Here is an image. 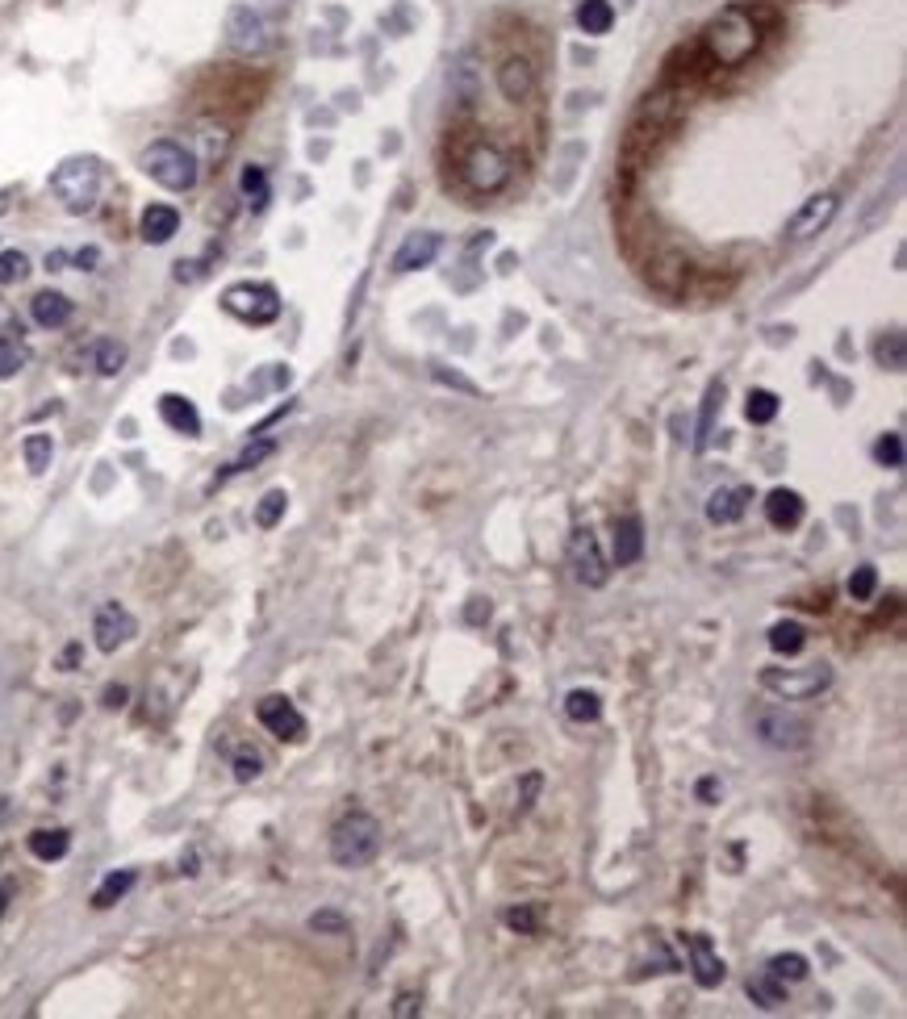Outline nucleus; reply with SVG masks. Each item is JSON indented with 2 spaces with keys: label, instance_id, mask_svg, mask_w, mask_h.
I'll return each instance as SVG.
<instances>
[{
  "label": "nucleus",
  "instance_id": "1",
  "mask_svg": "<svg viewBox=\"0 0 907 1019\" xmlns=\"http://www.w3.org/2000/svg\"><path fill=\"white\" fill-rule=\"evenodd\" d=\"M703 46H707V55H711L719 67H740V63L761 46V26H757V17H753L749 9L732 5V9H724V13H719L711 26H707Z\"/></svg>",
  "mask_w": 907,
  "mask_h": 1019
},
{
  "label": "nucleus",
  "instance_id": "2",
  "mask_svg": "<svg viewBox=\"0 0 907 1019\" xmlns=\"http://www.w3.org/2000/svg\"><path fill=\"white\" fill-rule=\"evenodd\" d=\"M381 852V823L368 811H347L331 827V861L339 869H364Z\"/></svg>",
  "mask_w": 907,
  "mask_h": 1019
},
{
  "label": "nucleus",
  "instance_id": "3",
  "mask_svg": "<svg viewBox=\"0 0 907 1019\" xmlns=\"http://www.w3.org/2000/svg\"><path fill=\"white\" fill-rule=\"evenodd\" d=\"M101 184H105L101 163L92 159V155H72V159H63L59 168L51 172V193L59 197V205L67 213H76V218H80V213L97 209Z\"/></svg>",
  "mask_w": 907,
  "mask_h": 1019
},
{
  "label": "nucleus",
  "instance_id": "4",
  "mask_svg": "<svg viewBox=\"0 0 907 1019\" xmlns=\"http://www.w3.org/2000/svg\"><path fill=\"white\" fill-rule=\"evenodd\" d=\"M138 168H143L159 188H168V193H189V188L197 184V176H201L197 155L176 138H155L151 147L138 155Z\"/></svg>",
  "mask_w": 907,
  "mask_h": 1019
},
{
  "label": "nucleus",
  "instance_id": "5",
  "mask_svg": "<svg viewBox=\"0 0 907 1019\" xmlns=\"http://www.w3.org/2000/svg\"><path fill=\"white\" fill-rule=\"evenodd\" d=\"M460 172H464V184L473 188V193L490 197V193H502L510 184V155L498 147V142H473L469 155L460 159Z\"/></svg>",
  "mask_w": 907,
  "mask_h": 1019
},
{
  "label": "nucleus",
  "instance_id": "6",
  "mask_svg": "<svg viewBox=\"0 0 907 1019\" xmlns=\"http://www.w3.org/2000/svg\"><path fill=\"white\" fill-rule=\"evenodd\" d=\"M222 310L230 318H239L247 326H268L281 318V297H276L272 284H260V280H243V284H230L222 293Z\"/></svg>",
  "mask_w": 907,
  "mask_h": 1019
},
{
  "label": "nucleus",
  "instance_id": "7",
  "mask_svg": "<svg viewBox=\"0 0 907 1019\" xmlns=\"http://www.w3.org/2000/svg\"><path fill=\"white\" fill-rule=\"evenodd\" d=\"M753 731L765 748H778V752H799L811 740V723L786 706H761L753 715Z\"/></svg>",
  "mask_w": 907,
  "mask_h": 1019
},
{
  "label": "nucleus",
  "instance_id": "8",
  "mask_svg": "<svg viewBox=\"0 0 907 1019\" xmlns=\"http://www.w3.org/2000/svg\"><path fill=\"white\" fill-rule=\"evenodd\" d=\"M761 690H770L782 702H803L816 698L832 685V669L828 665H807V669H761Z\"/></svg>",
  "mask_w": 907,
  "mask_h": 1019
},
{
  "label": "nucleus",
  "instance_id": "9",
  "mask_svg": "<svg viewBox=\"0 0 907 1019\" xmlns=\"http://www.w3.org/2000/svg\"><path fill=\"white\" fill-rule=\"evenodd\" d=\"M569 568L586 589H602L611 581V564H607V556H602L598 535L590 527H577L569 535Z\"/></svg>",
  "mask_w": 907,
  "mask_h": 1019
},
{
  "label": "nucleus",
  "instance_id": "10",
  "mask_svg": "<svg viewBox=\"0 0 907 1019\" xmlns=\"http://www.w3.org/2000/svg\"><path fill=\"white\" fill-rule=\"evenodd\" d=\"M222 34H226V46H230V51L243 55V59L268 51V26H264V17L255 13L251 5H230V9H226Z\"/></svg>",
  "mask_w": 907,
  "mask_h": 1019
},
{
  "label": "nucleus",
  "instance_id": "11",
  "mask_svg": "<svg viewBox=\"0 0 907 1019\" xmlns=\"http://www.w3.org/2000/svg\"><path fill=\"white\" fill-rule=\"evenodd\" d=\"M836 213H841V197H836V193H816V197H807L795 213H790V222H786V239H790V243H811L816 234H824V230L832 226Z\"/></svg>",
  "mask_w": 907,
  "mask_h": 1019
},
{
  "label": "nucleus",
  "instance_id": "12",
  "mask_svg": "<svg viewBox=\"0 0 907 1019\" xmlns=\"http://www.w3.org/2000/svg\"><path fill=\"white\" fill-rule=\"evenodd\" d=\"M255 719H260L264 731H272V736L285 740V744L306 740V715H301L285 694H268L260 706H255Z\"/></svg>",
  "mask_w": 907,
  "mask_h": 1019
},
{
  "label": "nucleus",
  "instance_id": "13",
  "mask_svg": "<svg viewBox=\"0 0 907 1019\" xmlns=\"http://www.w3.org/2000/svg\"><path fill=\"white\" fill-rule=\"evenodd\" d=\"M138 635V619L122 606V602H105L97 614H92V639H97L101 652H118L122 644Z\"/></svg>",
  "mask_w": 907,
  "mask_h": 1019
},
{
  "label": "nucleus",
  "instance_id": "14",
  "mask_svg": "<svg viewBox=\"0 0 907 1019\" xmlns=\"http://www.w3.org/2000/svg\"><path fill=\"white\" fill-rule=\"evenodd\" d=\"M439 247H444V239H439L435 230H414V234H406V239L398 243V251H393V272L431 268L435 255H439Z\"/></svg>",
  "mask_w": 907,
  "mask_h": 1019
},
{
  "label": "nucleus",
  "instance_id": "15",
  "mask_svg": "<svg viewBox=\"0 0 907 1019\" xmlns=\"http://www.w3.org/2000/svg\"><path fill=\"white\" fill-rule=\"evenodd\" d=\"M686 949H690V969H694V982H699L703 990H715L719 982L728 978V965H724V957L715 953L711 936H703V932L686 936Z\"/></svg>",
  "mask_w": 907,
  "mask_h": 1019
},
{
  "label": "nucleus",
  "instance_id": "16",
  "mask_svg": "<svg viewBox=\"0 0 907 1019\" xmlns=\"http://www.w3.org/2000/svg\"><path fill=\"white\" fill-rule=\"evenodd\" d=\"M753 502V489L749 485H719L711 497H707V518L715 527H728V523H740L744 510Z\"/></svg>",
  "mask_w": 907,
  "mask_h": 1019
},
{
  "label": "nucleus",
  "instance_id": "17",
  "mask_svg": "<svg viewBox=\"0 0 907 1019\" xmlns=\"http://www.w3.org/2000/svg\"><path fill=\"white\" fill-rule=\"evenodd\" d=\"M498 92L506 101H527L531 92H536V67H531V59H523V55H510V59H502V67H498Z\"/></svg>",
  "mask_w": 907,
  "mask_h": 1019
},
{
  "label": "nucleus",
  "instance_id": "18",
  "mask_svg": "<svg viewBox=\"0 0 907 1019\" xmlns=\"http://www.w3.org/2000/svg\"><path fill=\"white\" fill-rule=\"evenodd\" d=\"M138 230H143V243H151V247L172 243V239H176V230H180V213H176V205H147V209H143V222H138Z\"/></svg>",
  "mask_w": 907,
  "mask_h": 1019
},
{
  "label": "nucleus",
  "instance_id": "19",
  "mask_svg": "<svg viewBox=\"0 0 907 1019\" xmlns=\"http://www.w3.org/2000/svg\"><path fill=\"white\" fill-rule=\"evenodd\" d=\"M159 418H164L176 435H201V414H197V406L189 397H180V393H164L159 397Z\"/></svg>",
  "mask_w": 907,
  "mask_h": 1019
},
{
  "label": "nucleus",
  "instance_id": "20",
  "mask_svg": "<svg viewBox=\"0 0 907 1019\" xmlns=\"http://www.w3.org/2000/svg\"><path fill=\"white\" fill-rule=\"evenodd\" d=\"M644 556V523L640 514H623L615 523V564L627 568Z\"/></svg>",
  "mask_w": 907,
  "mask_h": 1019
},
{
  "label": "nucleus",
  "instance_id": "21",
  "mask_svg": "<svg viewBox=\"0 0 907 1019\" xmlns=\"http://www.w3.org/2000/svg\"><path fill=\"white\" fill-rule=\"evenodd\" d=\"M803 497L795 493V489H774L770 497H765V518H770V527H778V531H790V527H799L803 523Z\"/></svg>",
  "mask_w": 907,
  "mask_h": 1019
},
{
  "label": "nucleus",
  "instance_id": "22",
  "mask_svg": "<svg viewBox=\"0 0 907 1019\" xmlns=\"http://www.w3.org/2000/svg\"><path fill=\"white\" fill-rule=\"evenodd\" d=\"M30 318H34L42 330H59V326H67V318H72V297H63V293H55V289H42V293L30 301Z\"/></svg>",
  "mask_w": 907,
  "mask_h": 1019
},
{
  "label": "nucleus",
  "instance_id": "23",
  "mask_svg": "<svg viewBox=\"0 0 907 1019\" xmlns=\"http://www.w3.org/2000/svg\"><path fill=\"white\" fill-rule=\"evenodd\" d=\"M577 26H581V34H590V38L611 34L615 5H611V0H581V5H577Z\"/></svg>",
  "mask_w": 907,
  "mask_h": 1019
},
{
  "label": "nucleus",
  "instance_id": "24",
  "mask_svg": "<svg viewBox=\"0 0 907 1019\" xmlns=\"http://www.w3.org/2000/svg\"><path fill=\"white\" fill-rule=\"evenodd\" d=\"M134 882H138V873H134V869H113L109 878H105L97 890H92V907H97V911H109V907H118L122 898L134 890Z\"/></svg>",
  "mask_w": 907,
  "mask_h": 1019
},
{
  "label": "nucleus",
  "instance_id": "25",
  "mask_svg": "<svg viewBox=\"0 0 907 1019\" xmlns=\"http://www.w3.org/2000/svg\"><path fill=\"white\" fill-rule=\"evenodd\" d=\"M67 848H72V832H63V827H38V832L30 836V852L38 861H63L67 857Z\"/></svg>",
  "mask_w": 907,
  "mask_h": 1019
},
{
  "label": "nucleus",
  "instance_id": "26",
  "mask_svg": "<svg viewBox=\"0 0 907 1019\" xmlns=\"http://www.w3.org/2000/svg\"><path fill=\"white\" fill-rule=\"evenodd\" d=\"M719 401H724V381H711L703 393V410H699V426H694V452H707V443L715 435V414Z\"/></svg>",
  "mask_w": 907,
  "mask_h": 1019
},
{
  "label": "nucleus",
  "instance_id": "27",
  "mask_svg": "<svg viewBox=\"0 0 907 1019\" xmlns=\"http://www.w3.org/2000/svg\"><path fill=\"white\" fill-rule=\"evenodd\" d=\"M874 360H878V368H887V372H903L907 368V339H903V330H887V335L874 343Z\"/></svg>",
  "mask_w": 907,
  "mask_h": 1019
},
{
  "label": "nucleus",
  "instance_id": "28",
  "mask_svg": "<svg viewBox=\"0 0 907 1019\" xmlns=\"http://www.w3.org/2000/svg\"><path fill=\"white\" fill-rule=\"evenodd\" d=\"M770 648H774L778 656H799V652L807 648V631H803V623H795V619L774 623V627H770Z\"/></svg>",
  "mask_w": 907,
  "mask_h": 1019
},
{
  "label": "nucleus",
  "instance_id": "29",
  "mask_svg": "<svg viewBox=\"0 0 907 1019\" xmlns=\"http://www.w3.org/2000/svg\"><path fill=\"white\" fill-rule=\"evenodd\" d=\"M749 999H753L757 1007H765V1011H774V1007H782V1003H786V982H782V978H774L770 969H765V974L749 978Z\"/></svg>",
  "mask_w": 907,
  "mask_h": 1019
},
{
  "label": "nucleus",
  "instance_id": "30",
  "mask_svg": "<svg viewBox=\"0 0 907 1019\" xmlns=\"http://www.w3.org/2000/svg\"><path fill=\"white\" fill-rule=\"evenodd\" d=\"M778 410H782V401L770 389H749V397H744V418L753 426H770L778 418Z\"/></svg>",
  "mask_w": 907,
  "mask_h": 1019
},
{
  "label": "nucleus",
  "instance_id": "31",
  "mask_svg": "<svg viewBox=\"0 0 907 1019\" xmlns=\"http://www.w3.org/2000/svg\"><path fill=\"white\" fill-rule=\"evenodd\" d=\"M565 715L573 723H598L602 719V698L594 690H569L565 694Z\"/></svg>",
  "mask_w": 907,
  "mask_h": 1019
},
{
  "label": "nucleus",
  "instance_id": "32",
  "mask_svg": "<svg viewBox=\"0 0 907 1019\" xmlns=\"http://www.w3.org/2000/svg\"><path fill=\"white\" fill-rule=\"evenodd\" d=\"M21 456H26L30 472H46V468H51V460H55V439L46 435V431L26 435V443H21Z\"/></svg>",
  "mask_w": 907,
  "mask_h": 1019
},
{
  "label": "nucleus",
  "instance_id": "33",
  "mask_svg": "<svg viewBox=\"0 0 907 1019\" xmlns=\"http://www.w3.org/2000/svg\"><path fill=\"white\" fill-rule=\"evenodd\" d=\"M285 510H289V493H285V489H268V493L260 497V506H255V527L272 531V527L285 518Z\"/></svg>",
  "mask_w": 907,
  "mask_h": 1019
},
{
  "label": "nucleus",
  "instance_id": "34",
  "mask_svg": "<svg viewBox=\"0 0 907 1019\" xmlns=\"http://www.w3.org/2000/svg\"><path fill=\"white\" fill-rule=\"evenodd\" d=\"M92 368H97L101 376H118L126 368V347L118 339H101L97 347H92Z\"/></svg>",
  "mask_w": 907,
  "mask_h": 1019
},
{
  "label": "nucleus",
  "instance_id": "35",
  "mask_svg": "<svg viewBox=\"0 0 907 1019\" xmlns=\"http://www.w3.org/2000/svg\"><path fill=\"white\" fill-rule=\"evenodd\" d=\"M26 360H30L26 343L13 339V335H0V381H13V376L26 368Z\"/></svg>",
  "mask_w": 907,
  "mask_h": 1019
},
{
  "label": "nucleus",
  "instance_id": "36",
  "mask_svg": "<svg viewBox=\"0 0 907 1019\" xmlns=\"http://www.w3.org/2000/svg\"><path fill=\"white\" fill-rule=\"evenodd\" d=\"M452 92L460 97V105H477V67H473V55H460V63L452 67Z\"/></svg>",
  "mask_w": 907,
  "mask_h": 1019
},
{
  "label": "nucleus",
  "instance_id": "37",
  "mask_svg": "<svg viewBox=\"0 0 907 1019\" xmlns=\"http://www.w3.org/2000/svg\"><path fill=\"white\" fill-rule=\"evenodd\" d=\"M239 188H243V197H247L251 209H264L268 197H272V193H268V176H264V168H255V163H251V168H243Z\"/></svg>",
  "mask_w": 907,
  "mask_h": 1019
},
{
  "label": "nucleus",
  "instance_id": "38",
  "mask_svg": "<svg viewBox=\"0 0 907 1019\" xmlns=\"http://www.w3.org/2000/svg\"><path fill=\"white\" fill-rule=\"evenodd\" d=\"M770 974L782 978L786 986H790V982H803V978H807V957H803V953H778V957L770 961Z\"/></svg>",
  "mask_w": 907,
  "mask_h": 1019
},
{
  "label": "nucleus",
  "instance_id": "39",
  "mask_svg": "<svg viewBox=\"0 0 907 1019\" xmlns=\"http://www.w3.org/2000/svg\"><path fill=\"white\" fill-rule=\"evenodd\" d=\"M874 460L882 468H903V435L899 431H887L878 443H874Z\"/></svg>",
  "mask_w": 907,
  "mask_h": 1019
},
{
  "label": "nucleus",
  "instance_id": "40",
  "mask_svg": "<svg viewBox=\"0 0 907 1019\" xmlns=\"http://www.w3.org/2000/svg\"><path fill=\"white\" fill-rule=\"evenodd\" d=\"M845 589H849V598H853V602H870V598H874V589H878V573H874L870 564L853 568V577H849V585H845Z\"/></svg>",
  "mask_w": 907,
  "mask_h": 1019
},
{
  "label": "nucleus",
  "instance_id": "41",
  "mask_svg": "<svg viewBox=\"0 0 907 1019\" xmlns=\"http://www.w3.org/2000/svg\"><path fill=\"white\" fill-rule=\"evenodd\" d=\"M30 276V259L21 251H0V284H21Z\"/></svg>",
  "mask_w": 907,
  "mask_h": 1019
},
{
  "label": "nucleus",
  "instance_id": "42",
  "mask_svg": "<svg viewBox=\"0 0 907 1019\" xmlns=\"http://www.w3.org/2000/svg\"><path fill=\"white\" fill-rule=\"evenodd\" d=\"M502 923L510 932H523V936H536V928H540V915H536V907H510L506 915H502Z\"/></svg>",
  "mask_w": 907,
  "mask_h": 1019
},
{
  "label": "nucleus",
  "instance_id": "43",
  "mask_svg": "<svg viewBox=\"0 0 907 1019\" xmlns=\"http://www.w3.org/2000/svg\"><path fill=\"white\" fill-rule=\"evenodd\" d=\"M272 452H276V443H272V439H260V443H251V447H247V452H243V456H239L235 464H230V468H226V477H230V472H251L255 464H260V460H268Z\"/></svg>",
  "mask_w": 907,
  "mask_h": 1019
},
{
  "label": "nucleus",
  "instance_id": "44",
  "mask_svg": "<svg viewBox=\"0 0 907 1019\" xmlns=\"http://www.w3.org/2000/svg\"><path fill=\"white\" fill-rule=\"evenodd\" d=\"M260 773H264V756L255 752V748H239L235 752V777L239 781H255Z\"/></svg>",
  "mask_w": 907,
  "mask_h": 1019
},
{
  "label": "nucleus",
  "instance_id": "45",
  "mask_svg": "<svg viewBox=\"0 0 907 1019\" xmlns=\"http://www.w3.org/2000/svg\"><path fill=\"white\" fill-rule=\"evenodd\" d=\"M310 928L322 936V932H331V936H347V919L339 915V911H318V915H310Z\"/></svg>",
  "mask_w": 907,
  "mask_h": 1019
},
{
  "label": "nucleus",
  "instance_id": "46",
  "mask_svg": "<svg viewBox=\"0 0 907 1019\" xmlns=\"http://www.w3.org/2000/svg\"><path fill=\"white\" fill-rule=\"evenodd\" d=\"M418 1011H423V999H418L414 990H402L398 1003H393V1015H398V1019H410V1015H418Z\"/></svg>",
  "mask_w": 907,
  "mask_h": 1019
},
{
  "label": "nucleus",
  "instance_id": "47",
  "mask_svg": "<svg viewBox=\"0 0 907 1019\" xmlns=\"http://www.w3.org/2000/svg\"><path fill=\"white\" fill-rule=\"evenodd\" d=\"M435 372V381H444V385H452V389H460V393H469V397H477V385L473 381H464V376H456V372H444V368H431Z\"/></svg>",
  "mask_w": 907,
  "mask_h": 1019
},
{
  "label": "nucleus",
  "instance_id": "48",
  "mask_svg": "<svg viewBox=\"0 0 907 1019\" xmlns=\"http://www.w3.org/2000/svg\"><path fill=\"white\" fill-rule=\"evenodd\" d=\"M523 786H527V790H523V798H519V815L531 807V794L540 790V773H527V781H523Z\"/></svg>",
  "mask_w": 907,
  "mask_h": 1019
},
{
  "label": "nucleus",
  "instance_id": "49",
  "mask_svg": "<svg viewBox=\"0 0 907 1019\" xmlns=\"http://www.w3.org/2000/svg\"><path fill=\"white\" fill-rule=\"evenodd\" d=\"M699 798H703V802H715V798H719V781H715V777H703V781H699Z\"/></svg>",
  "mask_w": 907,
  "mask_h": 1019
},
{
  "label": "nucleus",
  "instance_id": "50",
  "mask_svg": "<svg viewBox=\"0 0 907 1019\" xmlns=\"http://www.w3.org/2000/svg\"><path fill=\"white\" fill-rule=\"evenodd\" d=\"M122 702H126V690H122V685H109V690H105V706H122Z\"/></svg>",
  "mask_w": 907,
  "mask_h": 1019
},
{
  "label": "nucleus",
  "instance_id": "51",
  "mask_svg": "<svg viewBox=\"0 0 907 1019\" xmlns=\"http://www.w3.org/2000/svg\"><path fill=\"white\" fill-rule=\"evenodd\" d=\"M9 898H13V886L5 882V886H0V915H5V907H9Z\"/></svg>",
  "mask_w": 907,
  "mask_h": 1019
},
{
  "label": "nucleus",
  "instance_id": "52",
  "mask_svg": "<svg viewBox=\"0 0 907 1019\" xmlns=\"http://www.w3.org/2000/svg\"><path fill=\"white\" fill-rule=\"evenodd\" d=\"M76 660H80V648L72 644V648H67V652H63V665H76Z\"/></svg>",
  "mask_w": 907,
  "mask_h": 1019
},
{
  "label": "nucleus",
  "instance_id": "53",
  "mask_svg": "<svg viewBox=\"0 0 907 1019\" xmlns=\"http://www.w3.org/2000/svg\"><path fill=\"white\" fill-rule=\"evenodd\" d=\"M5 213H9V197H5V193H0V218H5Z\"/></svg>",
  "mask_w": 907,
  "mask_h": 1019
}]
</instances>
